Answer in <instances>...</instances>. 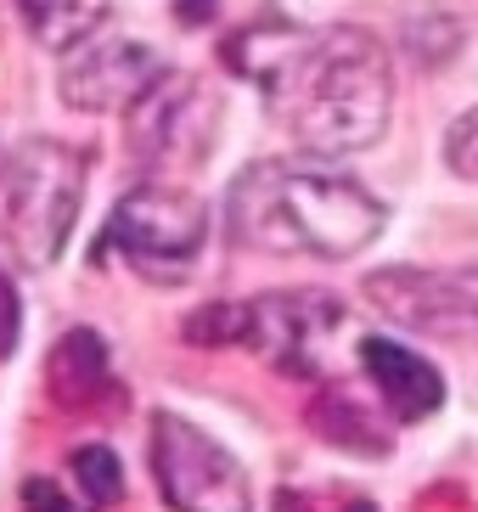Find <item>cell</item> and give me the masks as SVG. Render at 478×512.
I'll list each match as a JSON object with an SVG mask.
<instances>
[{"label": "cell", "instance_id": "e0dca14e", "mask_svg": "<svg viewBox=\"0 0 478 512\" xmlns=\"http://www.w3.org/2000/svg\"><path fill=\"white\" fill-rule=\"evenodd\" d=\"M17 332H23V299H17V282L0 271V361H12Z\"/></svg>", "mask_w": 478, "mask_h": 512}, {"label": "cell", "instance_id": "7c38bea8", "mask_svg": "<svg viewBox=\"0 0 478 512\" xmlns=\"http://www.w3.org/2000/svg\"><path fill=\"white\" fill-rule=\"evenodd\" d=\"M12 12L34 34V46L74 51L107 23V0H12Z\"/></svg>", "mask_w": 478, "mask_h": 512}, {"label": "cell", "instance_id": "5bb4252c", "mask_svg": "<svg viewBox=\"0 0 478 512\" xmlns=\"http://www.w3.org/2000/svg\"><path fill=\"white\" fill-rule=\"evenodd\" d=\"M74 479L85 484L90 507H113L124 496V467L107 445H79L74 451Z\"/></svg>", "mask_w": 478, "mask_h": 512}, {"label": "cell", "instance_id": "7a4b0ae2", "mask_svg": "<svg viewBox=\"0 0 478 512\" xmlns=\"http://www.w3.org/2000/svg\"><path fill=\"white\" fill-rule=\"evenodd\" d=\"M389 226L355 175L299 158H259L225 192V231L254 254H310V259H355Z\"/></svg>", "mask_w": 478, "mask_h": 512}, {"label": "cell", "instance_id": "ac0fdd59", "mask_svg": "<svg viewBox=\"0 0 478 512\" xmlns=\"http://www.w3.org/2000/svg\"><path fill=\"white\" fill-rule=\"evenodd\" d=\"M23 512H79L51 479H23Z\"/></svg>", "mask_w": 478, "mask_h": 512}, {"label": "cell", "instance_id": "d6986e66", "mask_svg": "<svg viewBox=\"0 0 478 512\" xmlns=\"http://www.w3.org/2000/svg\"><path fill=\"white\" fill-rule=\"evenodd\" d=\"M214 12H220V0H175L180 29H203V23H214Z\"/></svg>", "mask_w": 478, "mask_h": 512}, {"label": "cell", "instance_id": "8fae6325", "mask_svg": "<svg viewBox=\"0 0 478 512\" xmlns=\"http://www.w3.org/2000/svg\"><path fill=\"white\" fill-rule=\"evenodd\" d=\"M45 389L68 411L102 406L113 389V361H107V338L96 327H68L45 355Z\"/></svg>", "mask_w": 478, "mask_h": 512}, {"label": "cell", "instance_id": "44dd1931", "mask_svg": "<svg viewBox=\"0 0 478 512\" xmlns=\"http://www.w3.org/2000/svg\"><path fill=\"white\" fill-rule=\"evenodd\" d=\"M0 181H6V164H0Z\"/></svg>", "mask_w": 478, "mask_h": 512}, {"label": "cell", "instance_id": "9c48e42d", "mask_svg": "<svg viewBox=\"0 0 478 512\" xmlns=\"http://www.w3.org/2000/svg\"><path fill=\"white\" fill-rule=\"evenodd\" d=\"M169 74V62L158 57V46L135 40V34H90L74 51H62L57 96L74 113H130L141 96Z\"/></svg>", "mask_w": 478, "mask_h": 512}, {"label": "cell", "instance_id": "ffe728a7", "mask_svg": "<svg viewBox=\"0 0 478 512\" xmlns=\"http://www.w3.org/2000/svg\"><path fill=\"white\" fill-rule=\"evenodd\" d=\"M344 512H377V507H372V501H355V507H344Z\"/></svg>", "mask_w": 478, "mask_h": 512}, {"label": "cell", "instance_id": "4fadbf2b", "mask_svg": "<svg viewBox=\"0 0 478 512\" xmlns=\"http://www.w3.org/2000/svg\"><path fill=\"white\" fill-rule=\"evenodd\" d=\"M310 428L327 445L338 451H355V456H389V434L377 428V417L360 406L349 389H321L310 406Z\"/></svg>", "mask_w": 478, "mask_h": 512}, {"label": "cell", "instance_id": "30bf717a", "mask_svg": "<svg viewBox=\"0 0 478 512\" xmlns=\"http://www.w3.org/2000/svg\"><path fill=\"white\" fill-rule=\"evenodd\" d=\"M360 366L377 383V394L394 411V422H422L445 406V377H439V366L428 355H417V349L383 338V332L360 338Z\"/></svg>", "mask_w": 478, "mask_h": 512}, {"label": "cell", "instance_id": "2e32d148", "mask_svg": "<svg viewBox=\"0 0 478 512\" xmlns=\"http://www.w3.org/2000/svg\"><path fill=\"white\" fill-rule=\"evenodd\" d=\"M445 169L456 181H478V107L456 113L445 130Z\"/></svg>", "mask_w": 478, "mask_h": 512}, {"label": "cell", "instance_id": "277c9868", "mask_svg": "<svg viewBox=\"0 0 478 512\" xmlns=\"http://www.w3.org/2000/svg\"><path fill=\"white\" fill-rule=\"evenodd\" d=\"M102 242L130 265L141 282L180 287L197 271L203 242H209V209L175 181H141L124 192L107 214Z\"/></svg>", "mask_w": 478, "mask_h": 512}, {"label": "cell", "instance_id": "3957f363", "mask_svg": "<svg viewBox=\"0 0 478 512\" xmlns=\"http://www.w3.org/2000/svg\"><path fill=\"white\" fill-rule=\"evenodd\" d=\"M85 152L51 136H29L6 164V237L29 271L57 265L85 203Z\"/></svg>", "mask_w": 478, "mask_h": 512}, {"label": "cell", "instance_id": "6da1fadb", "mask_svg": "<svg viewBox=\"0 0 478 512\" xmlns=\"http://www.w3.org/2000/svg\"><path fill=\"white\" fill-rule=\"evenodd\" d=\"M220 57L231 74L254 79L276 124L321 158L366 152L389 130L394 68L383 40L366 29L254 23L231 34Z\"/></svg>", "mask_w": 478, "mask_h": 512}, {"label": "cell", "instance_id": "5b68a950", "mask_svg": "<svg viewBox=\"0 0 478 512\" xmlns=\"http://www.w3.org/2000/svg\"><path fill=\"white\" fill-rule=\"evenodd\" d=\"M147 451H152V479L164 490L169 512H254V490H248L242 462L180 411L152 417Z\"/></svg>", "mask_w": 478, "mask_h": 512}, {"label": "cell", "instance_id": "8992f818", "mask_svg": "<svg viewBox=\"0 0 478 512\" xmlns=\"http://www.w3.org/2000/svg\"><path fill=\"white\" fill-rule=\"evenodd\" d=\"M124 119H130L124 124V141H130L135 164L158 169V181H169L175 169L203 164L209 147L220 141V96L203 79L169 68Z\"/></svg>", "mask_w": 478, "mask_h": 512}, {"label": "cell", "instance_id": "ba28073f", "mask_svg": "<svg viewBox=\"0 0 478 512\" xmlns=\"http://www.w3.org/2000/svg\"><path fill=\"white\" fill-rule=\"evenodd\" d=\"M338 327H344V299H332L327 287L242 299V349H254L259 361L287 377H321V349Z\"/></svg>", "mask_w": 478, "mask_h": 512}, {"label": "cell", "instance_id": "9a60e30c", "mask_svg": "<svg viewBox=\"0 0 478 512\" xmlns=\"http://www.w3.org/2000/svg\"><path fill=\"white\" fill-rule=\"evenodd\" d=\"M186 344L197 349H225V344H242V299H225V304H203L186 316Z\"/></svg>", "mask_w": 478, "mask_h": 512}, {"label": "cell", "instance_id": "52a82bcc", "mask_svg": "<svg viewBox=\"0 0 478 512\" xmlns=\"http://www.w3.org/2000/svg\"><path fill=\"white\" fill-rule=\"evenodd\" d=\"M366 299L394 327L450 338V344H478V265H445V271L389 265L366 276Z\"/></svg>", "mask_w": 478, "mask_h": 512}]
</instances>
